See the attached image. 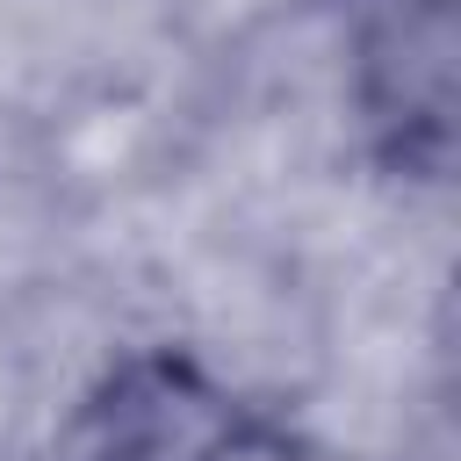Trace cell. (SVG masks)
<instances>
[{
	"label": "cell",
	"instance_id": "6da1fadb",
	"mask_svg": "<svg viewBox=\"0 0 461 461\" xmlns=\"http://www.w3.org/2000/svg\"><path fill=\"white\" fill-rule=\"evenodd\" d=\"M79 461H331L288 425L216 389L180 353L122 360L79 425Z\"/></svg>",
	"mask_w": 461,
	"mask_h": 461
}]
</instances>
